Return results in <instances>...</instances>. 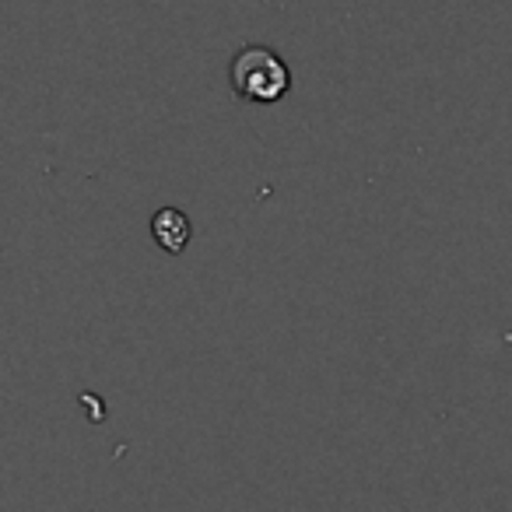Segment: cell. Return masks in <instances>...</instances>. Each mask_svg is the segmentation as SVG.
I'll return each instance as SVG.
<instances>
[{
    "label": "cell",
    "instance_id": "obj_2",
    "mask_svg": "<svg viewBox=\"0 0 512 512\" xmlns=\"http://www.w3.org/2000/svg\"><path fill=\"white\" fill-rule=\"evenodd\" d=\"M151 232H155V242L169 253H183L186 242H190L193 228H190V218L176 207H162L151 221Z\"/></svg>",
    "mask_w": 512,
    "mask_h": 512
},
{
    "label": "cell",
    "instance_id": "obj_1",
    "mask_svg": "<svg viewBox=\"0 0 512 512\" xmlns=\"http://www.w3.org/2000/svg\"><path fill=\"white\" fill-rule=\"evenodd\" d=\"M228 81H232V92L242 102H253V106H274L288 95L292 88V71L288 64L271 50V46H246L232 57L228 67Z\"/></svg>",
    "mask_w": 512,
    "mask_h": 512
}]
</instances>
